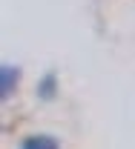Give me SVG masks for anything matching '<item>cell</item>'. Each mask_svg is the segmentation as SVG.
Returning a JSON list of instances; mask_svg holds the SVG:
<instances>
[{"instance_id":"2","label":"cell","mask_w":135,"mask_h":149,"mask_svg":"<svg viewBox=\"0 0 135 149\" xmlns=\"http://www.w3.org/2000/svg\"><path fill=\"white\" fill-rule=\"evenodd\" d=\"M23 149H58V143L52 141V138H29Z\"/></svg>"},{"instance_id":"1","label":"cell","mask_w":135,"mask_h":149,"mask_svg":"<svg viewBox=\"0 0 135 149\" xmlns=\"http://www.w3.org/2000/svg\"><path fill=\"white\" fill-rule=\"evenodd\" d=\"M20 80L17 69H12V66H3V97H9V95L15 92V83Z\"/></svg>"}]
</instances>
